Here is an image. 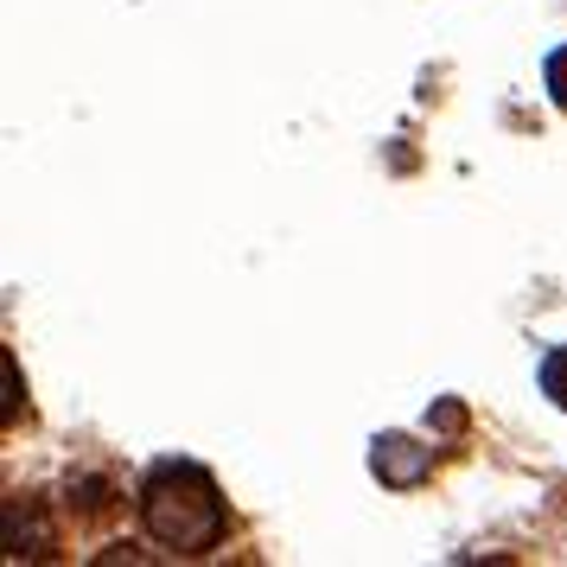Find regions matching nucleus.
<instances>
[{"label":"nucleus","mask_w":567,"mask_h":567,"mask_svg":"<svg viewBox=\"0 0 567 567\" xmlns=\"http://www.w3.org/2000/svg\"><path fill=\"white\" fill-rule=\"evenodd\" d=\"M7 555L13 561H45L52 555V523L39 511V497H27V491L7 497Z\"/></svg>","instance_id":"nucleus-2"},{"label":"nucleus","mask_w":567,"mask_h":567,"mask_svg":"<svg viewBox=\"0 0 567 567\" xmlns=\"http://www.w3.org/2000/svg\"><path fill=\"white\" fill-rule=\"evenodd\" d=\"M427 465H434V453L414 446V440H402V434H383L377 440V453H370V472H377L383 485H421Z\"/></svg>","instance_id":"nucleus-3"},{"label":"nucleus","mask_w":567,"mask_h":567,"mask_svg":"<svg viewBox=\"0 0 567 567\" xmlns=\"http://www.w3.org/2000/svg\"><path fill=\"white\" fill-rule=\"evenodd\" d=\"M434 421L446 427V434H460V427H465V409H460V402H440V409H434Z\"/></svg>","instance_id":"nucleus-8"},{"label":"nucleus","mask_w":567,"mask_h":567,"mask_svg":"<svg viewBox=\"0 0 567 567\" xmlns=\"http://www.w3.org/2000/svg\"><path fill=\"white\" fill-rule=\"evenodd\" d=\"M542 389L555 395V409H567V344H561V351H548V358H542Z\"/></svg>","instance_id":"nucleus-5"},{"label":"nucleus","mask_w":567,"mask_h":567,"mask_svg":"<svg viewBox=\"0 0 567 567\" xmlns=\"http://www.w3.org/2000/svg\"><path fill=\"white\" fill-rule=\"evenodd\" d=\"M141 523L173 555H210L230 536V511L217 497V478L192 460H159L141 478Z\"/></svg>","instance_id":"nucleus-1"},{"label":"nucleus","mask_w":567,"mask_h":567,"mask_svg":"<svg viewBox=\"0 0 567 567\" xmlns=\"http://www.w3.org/2000/svg\"><path fill=\"white\" fill-rule=\"evenodd\" d=\"M71 511H83V516H109V511H115V497H109L103 478H83V485H71Z\"/></svg>","instance_id":"nucleus-4"},{"label":"nucleus","mask_w":567,"mask_h":567,"mask_svg":"<svg viewBox=\"0 0 567 567\" xmlns=\"http://www.w3.org/2000/svg\"><path fill=\"white\" fill-rule=\"evenodd\" d=\"M7 402H0V427H13L20 421V363H13V351H7Z\"/></svg>","instance_id":"nucleus-6"},{"label":"nucleus","mask_w":567,"mask_h":567,"mask_svg":"<svg viewBox=\"0 0 567 567\" xmlns=\"http://www.w3.org/2000/svg\"><path fill=\"white\" fill-rule=\"evenodd\" d=\"M548 96H555V103L567 109V45L555 58H548Z\"/></svg>","instance_id":"nucleus-7"}]
</instances>
